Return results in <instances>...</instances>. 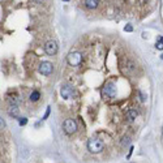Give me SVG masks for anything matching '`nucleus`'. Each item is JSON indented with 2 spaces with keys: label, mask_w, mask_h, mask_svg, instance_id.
<instances>
[{
  "label": "nucleus",
  "mask_w": 163,
  "mask_h": 163,
  "mask_svg": "<svg viewBox=\"0 0 163 163\" xmlns=\"http://www.w3.org/2000/svg\"><path fill=\"white\" fill-rule=\"evenodd\" d=\"M87 149H89V151L93 153V154H98V153H100L105 149V144H103L102 140L93 137V138H90L89 142H87Z\"/></svg>",
  "instance_id": "nucleus-1"
},
{
  "label": "nucleus",
  "mask_w": 163,
  "mask_h": 163,
  "mask_svg": "<svg viewBox=\"0 0 163 163\" xmlns=\"http://www.w3.org/2000/svg\"><path fill=\"white\" fill-rule=\"evenodd\" d=\"M67 60H68L69 65L77 67V65H80V64L82 63V54L77 52V51L71 52V54H68V56H67Z\"/></svg>",
  "instance_id": "nucleus-2"
},
{
  "label": "nucleus",
  "mask_w": 163,
  "mask_h": 163,
  "mask_svg": "<svg viewBox=\"0 0 163 163\" xmlns=\"http://www.w3.org/2000/svg\"><path fill=\"white\" fill-rule=\"evenodd\" d=\"M63 129L67 134H73L77 131V124L73 119H67L63 123Z\"/></svg>",
  "instance_id": "nucleus-3"
},
{
  "label": "nucleus",
  "mask_w": 163,
  "mask_h": 163,
  "mask_svg": "<svg viewBox=\"0 0 163 163\" xmlns=\"http://www.w3.org/2000/svg\"><path fill=\"white\" fill-rule=\"evenodd\" d=\"M102 94H103V97H110V98L115 97L116 95L115 84H113V82H107V84L105 85V87H103V90H102Z\"/></svg>",
  "instance_id": "nucleus-4"
},
{
  "label": "nucleus",
  "mask_w": 163,
  "mask_h": 163,
  "mask_svg": "<svg viewBox=\"0 0 163 163\" xmlns=\"http://www.w3.org/2000/svg\"><path fill=\"white\" fill-rule=\"evenodd\" d=\"M38 71H39V73L43 74V76H50L54 71V65L50 61H43V63H41Z\"/></svg>",
  "instance_id": "nucleus-5"
},
{
  "label": "nucleus",
  "mask_w": 163,
  "mask_h": 163,
  "mask_svg": "<svg viewBox=\"0 0 163 163\" xmlns=\"http://www.w3.org/2000/svg\"><path fill=\"white\" fill-rule=\"evenodd\" d=\"M45 51L47 55L50 56H54L56 52H58V43L55 42V41H50V42L46 43L45 46Z\"/></svg>",
  "instance_id": "nucleus-6"
},
{
  "label": "nucleus",
  "mask_w": 163,
  "mask_h": 163,
  "mask_svg": "<svg viewBox=\"0 0 163 163\" xmlns=\"http://www.w3.org/2000/svg\"><path fill=\"white\" fill-rule=\"evenodd\" d=\"M60 94L64 99H71V98L73 97V89H72L71 86H68V85H65V86L61 87Z\"/></svg>",
  "instance_id": "nucleus-7"
},
{
  "label": "nucleus",
  "mask_w": 163,
  "mask_h": 163,
  "mask_svg": "<svg viewBox=\"0 0 163 163\" xmlns=\"http://www.w3.org/2000/svg\"><path fill=\"white\" fill-rule=\"evenodd\" d=\"M8 113L12 116V118H19V116H20V108H19V105H11V106H9Z\"/></svg>",
  "instance_id": "nucleus-8"
},
{
  "label": "nucleus",
  "mask_w": 163,
  "mask_h": 163,
  "mask_svg": "<svg viewBox=\"0 0 163 163\" xmlns=\"http://www.w3.org/2000/svg\"><path fill=\"white\" fill-rule=\"evenodd\" d=\"M137 115H138V112H137L136 110H133V108H131V110L127 111V119H128L129 121H133L134 119L137 118Z\"/></svg>",
  "instance_id": "nucleus-9"
},
{
  "label": "nucleus",
  "mask_w": 163,
  "mask_h": 163,
  "mask_svg": "<svg viewBox=\"0 0 163 163\" xmlns=\"http://www.w3.org/2000/svg\"><path fill=\"white\" fill-rule=\"evenodd\" d=\"M98 4H99V1H98V0H85V6H86L89 9L97 8Z\"/></svg>",
  "instance_id": "nucleus-10"
},
{
  "label": "nucleus",
  "mask_w": 163,
  "mask_h": 163,
  "mask_svg": "<svg viewBox=\"0 0 163 163\" xmlns=\"http://www.w3.org/2000/svg\"><path fill=\"white\" fill-rule=\"evenodd\" d=\"M39 98H41L39 91H33L32 94H30V100H32V102H37Z\"/></svg>",
  "instance_id": "nucleus-11"
},
{
  "label": "nucleus",
  "mask_w": 163,
  "mask_h": 163,
  "mask_svg": "<svg viewBox=\"0 0 163 163\" xmlns=\"http://www.w3.org/2000/svg\"><path fill=\"white\" fill-rule=\"evenodd\" d=\"M155 47H157V50H163V37H159L158 38V42L155 43Z\"/></svg>",
  "instance_id": "nucleus-12"
},
{
  "label": "nucleus",
  "mask_w": 163,
  "mask_h": 163,
  "mask_svg": "<svg viewBox=\"0 0 163 163\" xmlns=\"http://www.w3.org/2000/svg\"><path fill=\"white\" fill-rule=\"evenodd\" d=\"M19 124H20V125H26V124H28V119L26 118H19Z\"/></svg>",
  "instance_id": "nucleus-13"
},
{
  "label": "nucleus",
  "mask_w": 163,
  "mask_h": 163,
  "mask_svg": "<svg viewBox=\"0 0 163 163\" xmlns=\"http://www.w3.org/2000/svg\"><path fill=\"white\" fill-rule=\"evenodd\" d=\"M129 142H131V140H129L128 137H124V138H123V142H121V144H123L124 146H125V145H128Z\"/></svg>",
  "instance_id": "nucleus-14"
},
{
  "label": "nucleus",
  "mask_w": 163,
  "mask_h": 163,
  "mask_svg": "<svg viewBox=\"0 0 163 163\" xmlns=\"http://www.w3.org/2000/svg\"><path fill=\"white\" fill-rule=\"evenodd\" d=\"M6 128V123H4V120L1 118H0V131H1V129H4Z\"/></svg>",
  "instance_id": "nucleus-15"
},
{
  "label": "nucleus",
  "mask_w": 163,
  "mask_h": 163,
  "mask_svg": "<svg viewBox=\"0 0 163 163\" xmlns=\"http://www.w3.org/2000/svg\"><path fill=\"white\" fill-rule=\"evenodd\" d=\"M48 115H50V107H47V110H46V113H45V116H43L42 120H46V119L48 118Z\"/></svg>",
  "instance_id": "nucleus-16"
},
{
  "label": "nucleus",
  "mask_w": 163,
  "mask_h": 163,
  "mask_svg": "<svg viewBox=\"0 0 163 163\" xmlns=\"http://www.w3.org/2000/svg\"><path fill=\"white\" fill-rule=\"evenodd\" d=\"M132 30H133V28H132V25H127V26H125V32H129V33H131Z\"/></svg>",
  "instance_id": "nucleus-17"
},
{
  "label": "nucleus",
  "mask_w": 163,
  "mask_h": 163,
  "mask_svg": "<svg viewBox=\"0 0 163 163\" xmlns=\"http://www.w3.org/2000/svg\"><path fill=\"white\" fill-rule=\"evenodd\" d=\"M34 1H35V3H42L43 0H34Z\"/></svg>",
  "instance_id": "nucleus-18"
},
{
  "label": "nucleus",
  "mask_w": 163,
  "mask_h": 163,
  "mask_svg": "<svg viewBox=\"0 0 163 163\" xmlns=\"http://www.w3.org/2000/svg\"><path fill=\"white\" fill-rule=\"evenodd\" d=\"M160 58H162V60H163V55H162V56H160Z\"/></svg>",
  "instance_id": "nucleus-19"
},
{
  "label": "nucleus",
  "mask_w": 163,
  "mask_h": 163,
  "mask_svg": "<svg viewBox=\"0 0 163 163\" xmlns=\"http://www.w3.org/2000/svg\"><path fill=\"white\" fill-rule=\"evenodd\" d=\"M64 1H68V0H64Z\"/></svg>",
  "instance_id": "nucleus-20"
}]
</instances>
